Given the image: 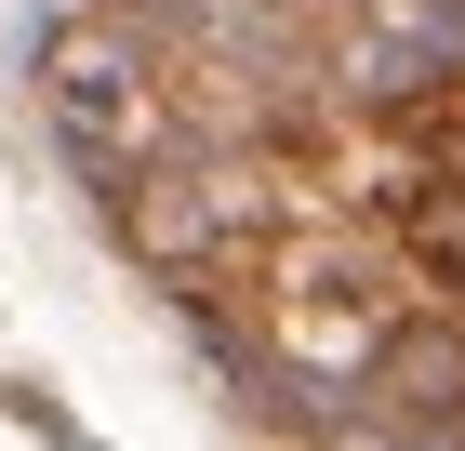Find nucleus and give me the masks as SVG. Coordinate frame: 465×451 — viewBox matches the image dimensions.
<instances>
[{
  "mask_svg": "<svg viewBox=\"0 0 465 451\" xmlns=\"http://www.w3.org/2000/svg\"><path fill=\"white\" fill-rule=\"evenodd\" d=\"M412 266H426V279H452V292H465V173H439L426 200H412Z\"/></svg>",
  "mask_w": 465,
  "mask_h": 451,
  "instance_id": "1",
  "label": "nucleus"
}]
</instances>
